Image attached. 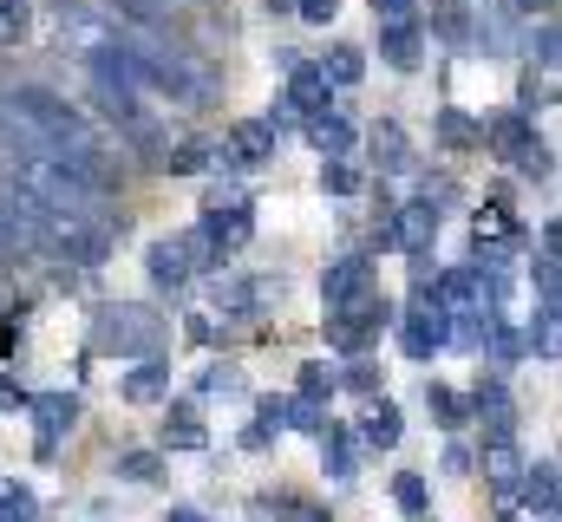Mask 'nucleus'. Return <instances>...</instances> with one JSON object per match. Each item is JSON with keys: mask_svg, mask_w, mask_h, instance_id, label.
Segmentation results:
<instances>
[{"mask_svg": "<svg viewBox=\"0 0 562 522\" xmlns=\"http://www.w3.org/2000/svg\"><path fill=\"white\" fill-rule=\"evenodd\" d=\"M530 53H537V66H543V72H557V20H543V26L530 33Z\"/></svg>", "mask_w": 562, "mask_h": 522, "instance_id": "35", "label": "nucleus"}, {"mask_svg": "<svg viewBox=\"0 0 562 522\" xmlns=\"http://www.w3.org/2000/svg\"><path fill=\"white\" fill-rule=\"evenodd\" d=\"M20 405H26V386L13 373H0V411H20Z\"/></svg>", "mask_w": 562, "mask_h": 522, "instance_id": "42", "label": "nucleus"}, {"mask_svg": "<svg viewBox=\"0 0 562 522\" xmlns=\"http://www.w3.org/2000/svg\"><path fill=\"white\" fill-rule=\"evenodd\" d=\"M393 503H400L406 517H425V477H419V470H406V477L393 484Z\"/></svg>", "mask_w": 562, "mask_h": 522, "instance_id": "34", "label": "nucleus"}, {"mask_svg": "<svg viewBox=\"0 0 562 522\" xmlns=\"http://www.w3.org/2000/svg\"><path fill=\"white\" fill-rule=\"evenodd\" d=\"M203 392H243V373H210Z\"/></svg>", "mask_w": 562, "mask_h": 522, "instance_id": "45", "label": "nucleus"}, {"mask_svg": "<svg viewBox=\"0 0 562 522\" xmlns=\"http://www.w3.org/2000/svg\"><path fill=\"white\" fill-rule=\"evenodd\" d=\"M294 392H301V398H307V405H321V398H327V392H334V373H327V366H321V360H307V366H301V379H294Z\"/></svg>", "mask_w": 562, "mask_h": 522, "instance_id": "32", "label": "nucleus"}, {"mask_svg": "<svg viewBox=\"0 0 562 522\" xmlns=\"http://www.w3.org/2000/svg\"><path fill=\"white\" fill-rule=\"evenodd\" d=\"M334 386L373 392V386H380V366H373V360H353V366H347V373H340V379H334Z\"/></svg>", "mask_w": 562, "mask_h": 522, "instance_id": "37", "label": "nucleus"}, {"mask_svg": "<svg viewBox=\"0 0 562 522\" xmlns=\"http://www.w3.org/2000/svg\"><path fill=\"white\" fill-rule=\"evenodd\" d=\"M517 170H524V177H537V183H543V177H550V144H543V137H537V144H530V150H524V157H517Z\"/></svg>", "mask_w": 562, "mask_h": 522, "instance_id": "38", "label": "nucleus"}, {"mask_svg": "<svg viewBox=\"0 0 562 522\" xmlns=\"http://www.w3.org/2000/svg\"><path fill=\"white\" fill-rule=\"evenodd\" d=\"M20 347V320H0V353H13Z\"/></svg>", "mask_w": 562, "mask_h": 522, "instance_id": "46", "label": "nucleus"}, {"mask_svg": "<svg viewBox=\"0 0 562 522\" xmlns=\"http://www.w3.org/2000/svg\"><path fill=\"white\" fill-rule=\"evenodd\" d=\"M464 405H471V418H484V424H491V438H510V424H517V405H510L504 379H484V386L471 392Z\"/></svg>", "mask_w": 562, "mask_h": 522, "instance_id": "13", "label": "nucleus"}, {"mask_svg": "<svg viewBox=\"0 0 562 522\" xmlns=\"http://www.w3.org/2000/svg\"><path fill=\"white\" fill-rule=\"evenodd\" d=\"M288 424H294V431H314V438L327 431V418H321V405H307V398H294V405H288Z\"/></svg>", "mask_w": 562, "mask_h": 522, "instance_id": "36", "label": "nucleus"}, {"mask_svg": "<svg viewBox=\"0 0 562 522\" xmlns=\"http://www.w3.org/2000/svg\"><path fill=\"white\" fill-rule=\"evenodd\" d=\"M557 314H562V307H537V327H530L537 360H557Z\"/></svg>", "mask_w": 562, "mask_h": 522, "instance_id": "33", "label": "nucleus"}, {"mask_svg": "<svg viewBox=\"0 0 562 522\" xmlns=\"http://www.w3.org/2000/svg\"><path fill=\"white\" fill-rule=\"evenodd\" d=\"M321 190H327V196H353V190H360V170H353L347 157H334V163H321Z\"/></svg>", "mask_w": 562, "mask_h": 522, "instance_id": "30", "label": "nucleus"}, {"mask_svg": "<svg viewBox=\"0 0 562 522\" xmlns=\"http://www.w3.org/2000/svg\"><path fill=\"white\" fill-rule=\"evenodd\" d=\"M438 137H445L451 150H471V144H477V125H471L464 112H438Z\"/></svg>", "mask_w": 562, "mask_h": 522, "instance_id": "31", "label": "nucleus"}, {"mask_svg": "<svg viewBox=\"0 0 562 522\" xmlns=\"http://www.w3.org/2000/svg\"><path fill=\"white\" fill-rule=\"evenodd\" d=\"M7 256H13V249H7V236H0V261H7Z\"/></svg>", "mask_w": 562, "mask_h": 522, "instance_id": "49", "label": "nucleus"}, {"mask_svg": "<svg viewBox=\"0 0 562 522\" xmlns=\"http://www.w3.org/2000/svg\"><path fill=\"white\" fill-rule=\"evenodd\" d=\"M269 157H276V125H269V118H243V125H229V163L256 170V163H269Z\"/></svg>", "mask_w": 562, "mask_h": 522, "instance_id": "11", "label": "nucleus"}, {"mask_svg": "<svg viewBox=\"0 0 562 522\" xmlns=\"http://www.w3.org/2000/svg\"><path fill=\"white\" fill-rule=\"evenodd\" d=\"M294 13H301L307 26H327V20L340 13V0H294Z\"/></svg>", "mask_w": 562, "mask_h": 522, "instance_id": "39", "label": "nucleus"}, {"mask_svg": "<svg viewBox=\"0 0 562 522\" xmlns=\"http://www.w3.org/2000/svg\"><path fill=\"white\" fill-rule=\"evenodd\" d=\"M445 470L464 477V470H471V451H464V444H445Z\"/></svg>", "mask_w": 562, "mask_h": 522, "instance_id": "44", "label": "nucleus"}, {"mask_svg": "<svg viewBox=\"0 0 562 522\" xmlns=\"http://www.w3.org/2000/svg\"><path fill=\"white\" fill-rule=\"evenodd\" d=\"M288 112H301V118H314V112H334V86L321 79V66H288V99H281Z\"/></svg>", "mask_w": 562, "mask_h": 522, "instance_id": "9", "label": "nucleus"}, {"mask_svg": "<svg viewBox=\"0 0 562 522\" xmlns=\"http://www.w3.org/2000/svg\"><path fill=\"white\" fill-rule=\"evenodd\" d=\"M170 522H210L203 510H170Z\"/></svg>", "mask_w": 562, "mask_h": 522, "instance_id": "47", "label": "nucleus"}, {"mask_svg": "<svg viewBox=\"0 0 562 522\" xmlns=\"http://www.w3.org/2000/svg\"><path fill=\"white\" fill-rule=\"evenodd\" d=\"M112 470H119L125 484H157V477H164V457H157V451H125Z\"/></svg>", "mask_w": 562, "mask_h": 522, "instance_id": "28", "label": "nucleus"}, {"mask_svg": "<svg viewBox=\"0 0 562 522\" xmlns=\"http://www.w3.org/2000/svg\"><path fill=\"white\" fill-rule=\"evenodd\" d=\"M307 144L334 163V157H353V144H360V137H353V125H347L340 112H314V118H307Z\"/></svg>", "mask_w": 562, "mask_h": 522, "instance_id": "15", "label": "nucleus"}, {"mask_svg": "<svg viewBox=\"0 0 562 522\" xmlns=\"http://www.w3.org/2000/svg\"><path fill=\"white\" fill-rule=\"evenodd\" d=\"M53 33H59V53L86 59V66L119 53V20L105 7H86V0H53Z\"/></svg>", "mask_w": 562, "mask_h": 522, "instance_id": "2", "label": "nucleus"}, {"mask_svg": "<svg viewBox=\"0 0 562 522\" xmlns=\"http://www.w3.org/2000/svg\"><path fill=\"white\" fill-rule=\"evenodd\" d=\"M380 327H393V300H386V294H360L353 307L327 314V340H334L340 353H360Z\"/></svg>", "mask_w": 562, "mask_h": 522, "instance_id": "3", "label": "nucleus"}, {"mask_svg": "<svg viewBox=\"0 0 562 522\" xmlns=\"http://www.w3.org/2000/svg\"><path fill=\"white\" fill-rule=\"evenodd\" d=\"M276 517H281V522H327V510H314V503H294V497H281Z\"/></svg>", "mask_w": 562, "mask_h": 522, "instance_id": "40", "label": "nucleus"}, {"mask_svg": "<svg viewBox=\"0 0 562 522\" xmlns=\"http://www.w3.org/2000/svg\"><path fill=\"white\" fill-rule=\"evenodd\" d=\"M164 392H170V366H164V360H144L138 373L125 379V398H132V405H157Z\"/></svg>", "mask_w": 562, "mask_h": 522, "instance_id": "24", "label": "nucleus"}, {"mask_svg": "<svg viewBox=\"0 0 562 522\" xmlns=\"http://www.w3.org/2000/svg\"><path fill=\"white\" fill-rule=\"evenodd\" d=\"M321 457H327V470H334L340 484H347V477H353V464H360V457H353V438H347V431H334V424L321 431Z\"/></svg>", "mask_w": 562, "mask_h": 522, "instance_id": "25", "label": "nucleus"}, {"mask_svg": "<svg viewBox=\"0 0 562 522\" xmlns=\"http://www.w3.org/2000/svg\"><path fill=\"white\" fill-rule=\"evenodd\" d=\"M517 20H557V0H504Z\"/></svg>", "mask_w": 562, "mask_h": 522, "instance_id": "41", "label": "nucleus"}, {"mask_svg": "<svg viewBox=\"0 0 562 522\" xmlns=\"http://www.w3.org/2000/svg\"><path fill=\"white\" fill-rule=\"evenodd\" d=\"M321 79H327L334 92H347V86H360V79H367V53H360V46H334V53L321 59Z\"/></svg>", "mask_w": 562, "mask_h": 522, "instance_id": "20", "label": "nucleus"}, {"mask_svg": "<svg viewBox=\"0 0 562 522\" xmlns=\"http://www.w3.org/2000/svg\"><path fill=\"white\" fill-rule=\"evenodd\" d=\"M33 517H40L33 490L26 484H0V522H33Z\"/></svg>", "mask_w": 562, "mask_h": 522, "instance_id": "29", "label": "nucleus"}, {"mask_svg": "<svg viewBox=\"0 0 562 522\" xmlns=\"http://www.w3.org/2000/svg\"><path fill=\"white\" fill-rule=\"evenodd\" d=\"M360 294H373V261H367V256H340V261H327V274H321V300H327V314L353 307Z\"/></svg>", "mask_w": 562, "mask_h": 522, "instance_id": "6", "label": "nucleus"}, {"mask_svg": "<svg viewBox=\"0 0 562 522\" xmlns=\"http://www.w3.org/2000/svg\"><path fill=\"white\" fill-rule=\"evenodd\" d=\"M164 444H170V451H203V444H210V431L196 424V405H170V418H164Z\"/></svg>", "mask_w": 562, "mask_h": 522, "instance_id": "21", "label": "nucleus"}, {"mask_svg": "<svg viewBox=\"0 0 562 522\" xmlns=\"http://www.w3.org/2000/svg\"><path fill=\"white\" fill-rule=\"evenodd\" d=\"M157 170H170V177H196V170H210V144H177V150L157 157Z\"/></svg>", "mask_w": 562, "mask_h": 522, "instance_id": "26", "label": "nucleus"}, {"mask_svg": "<svg viewBox=\"0 0 562 522\" xmlns=\"http://www.w3.org/2000/svg\"><path fill=\"white\" fill-rule=\"evenodd\" d=\"M530 144H537V130H530L524 112H510V118H497V125H491V150H497V157H510V163H517Z\"/></svg>", "mask_w": 562, "mask_h": 522, "instance_id": "22", "label": "nucleus"}, {"mask_svg": "<svg viewBox=\"0 0 562 522\" xmlns=\"http://www.w3.org/2000/svg\"><path fill=\"white\" fill-rule=\"evenodd\" d=\"M99 347L105 353H132V360H164L170 327H164V314H150L138 300H119V307L99 314Z\"/></svg>", "mask_w": 562, "mask_h": 522, "instance_id": "1", "label": "nucleus"}, {"mask_svg": "<svg viewBox=\"0 0 562 522\" xmlns=\"http://www.w3.org/2000/svg\"><path fill=\"white\" fill-rule=\"evenodd\" d=\"M419 522H431V517H419Z\"/></svg>", "mask_w": 562, "mask_h": 522, "instance_id": "50", "label": "nucleus"}, {"mask_svg": "<svg viewBox=\"0 0 562 522\" xmlns=\"http://www.w3.org/2000/svg\"><path fill=\"white\" fill-rule=\"evenodd\" d=\"M373 20H413V0H373Z\"/></svg>", "mask_w": 562, "mask_h": 522, "instance_id": "43", "label": "nucleus"}, {"mask_svg": "<svg viewBox=\"0 0 562 522\" xmlns=\"http://www.w3.org/2000/svg\"><path fill=\"white\" fill-rule=\"evenodd\" d=\"M33 33V0H0V46H20Z\"/></svg>", "mask_w": 562, "mask_h": 522, "instance_id": "27", "label": "nucleus"}, {"mask_svg": "<svg viewBox=\"0 0 562 522\" xmlns=\"http://www.w3.org/2000/svg\"><path fill=\"white\" fill-rule=\"evenodd\" d=\"M400 431H406V424H400V405H393V398H373L367 418H360V444H367V451H393Z\"/></svg>", "mask_w": 562, "mask_h": 522, "instance_id": "16", "label": "nucleus"}, {"mask_svg": "<svg viewBox=\"0 0 562 522\" xmlns=\"http://www.w3.org/2000/svg\"><path fill=\"white\" fill-rule=\"evenodd\" d=\"M477 39L497 46V53H510V46H517V13H510L504 0H484V13H477Z\"/></svg>", "mask_w": 562, "mask_h": 522, "instance_id": "19", "label": "nucleus"}, {"mask_svg": "<svg viewBox=\"0 0 562 522\" xmlns=\"http://www.w3.org/2000/svg\"><path fill=\"white\" fill-rule=\"evenodd\" d=\"M517 497H524L537 517L550 522V517H557V464H537V470H524V490H517Z\"/></svg>", "mask_w": 562, "mask_h": 522, "instance_id": "23", "label": "nucleus"}, {"mask_svg": "<svg viewBox=\"0 0 562 522\" xmlns=\"http://www.w3.org/2000/svg\"><path fill=\"white\" fill-rule=\"evenodd\" d=\"M150 281H157V287H183V281H190V274H196V268H190V256H183V236H164V242H150Z\"/></svg>", "mask_w": 562, "mask_h": 522, "instance_id": "17", "label": "nucleus"}, {"mask_svg": "<svg viewBox=\"0 0 562 522\" xmlns=\"http://www.w3.org/2000/svg\"><path fill=\"white\" fill-rule=\"evenodd\" d=\"M249 236H256V216H249L243 196H210V203H203V242H210L216 256L243 249Z\"/></svg>", "mask_w": 562, "mask_h": 522, "instance_id": "4", "label": "nucleus"}, {"mask_svg": "<svg viewBox=\"0 0 562 522\" xmlns=\"http://www.w3.org/2000/svg\"><path fill=\"white\" fill-rule=\"evenodd\" d=\"M425 411H431V424H438V431H464V424H471L464 392H451V386H425Z\"/></svg>", "mask_w": 562, "mask_h": 522, "instance_id": "18", "label": "nucleus"}, {"mask_svg": "<svg viewBox=\"0 0 562 522\" xmlns=\"http://www.w3.org/2000/svg\"><path fill=\"white\" fill-rule=\"evenodd\" d=\"M367 150H373V163H380L386 177H406V170H413V137L393 125V118H380V125L367 130Z\"/></svg>", "mask_w": 562, "mask_h": 522, "instance_id": "12", "label": "nucleus"}, {"mask_svg": "<svg viewBox=\"0 0 562 522\" xmlns=\"http://www.w3.org/2000/svg\"><path fill=\"white\" fill-rule=\"evenodd\" d=\"M524 470H530V464H524L517 438H491V444H484V477H491L497 497H517V490H524Z\"/></svg>", "mask_w": 562, "mask_h": 522, "instance_id": "10", "label": "nucleus"}, {"mask_svg": "<svg viewBox=\"0 0 562 522\" xmlns=\"http://www.w3.org/2000/svg\"><path fill=\"white\" fill-rule=\"evenodd\" d=\"M431 236H438V209H431L425 196H419V203H406V209H393V242H400L413 261H425Z\"/></svg>", "mask_w": 562, "mask_h": 522, "instance_id": "8", "label": "nucleus"}, {"mask_svg": "<svg viewBox=\"0 0 562 522\" xmlns=\"http://www.w3.org/2000/svg\"><path fill=\"white\" fill-rule=\"evenodd\" d=\"M400 347H406L413 360H431L438 347H451V320H445V307H438L431 294H419V307L400 320Z\"/></svg>", "mask_w": 562, "mask_h": 522, "instance_id": "5", "label": "nucleus"}, {"mask_svg": "<svg viewBox=\"0 0 562 522\" xmlns=\"http://www.w3.org/2000/svg\"><path fill=\"white\" fill-rule=\"evenodd\" d=\"M380 53H386V66L413 72V66L425 59V26H419V20H386V33H380Z\"/></svg>", "mask_w": 562, "mask_h": 522, "instance_id": "14", "label": "nucleus"}, {"mask_svg": "<svg viewBox=\"0 0 562 522\" xmlns=\"http://www.w3.org/2000/svg\"><path fill=\"white\" fill-rule=\"evenodd\" d=\"M26 411H33V424H40V457H53V451H59V438L79 424V398H66V392L26 398Z\"/></svg>", "mask_w": 562, "mask_h": 522, "instance_id": "7", "label": "nucleus"}, {"mask_svg": "<svg viewBox=\"0 0 562 522\" xmlns=\"http://www.w3.org/2000/svg\"><path fill=\"white\" fill-rule=\"evenodd\" d=\"M269 13H294V0H269Z\"/></svg>", "mask_w": 562, "mask_h": 522, "instance_id": "48", "label": "nucleus"}]
</instances>
